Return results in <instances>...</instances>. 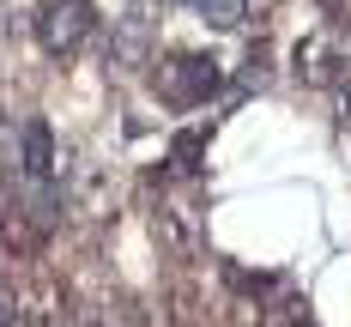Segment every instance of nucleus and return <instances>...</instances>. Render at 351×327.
Here are the masks:
<instances>
[{"label": "nucleus", "mask_w": 351, "mask_h": 327, "mask_svg": "<svg viewBox=\"0 0 351 327\" xmlns=\"http://www.w3.org/2000/svg\"><path fill=\"white\" fill-rule=\"evenodd\" d=\"M273 327H315V315H309V303H291V309H279Z\"/></svg>", "instance_id": "6"}, {"label": "nucleus", "mask_w": 351, "mask_h": 327, "mask_svg": "<svg viewBox=\"0 0 351 327\" xmlns=\"http://www.w3.org/2000/svg\"><path fill=\"white\" fill-rule=\"evenodd\" d=\"M91 36V0H43L36 6V43L49 55H73Z\"/></svg>", "instance_id": "2"}, {"label": "nucleus", "mask_w": 351, "mask_h": 327, "mask_svg": "<svg viewBox=\"0 0 351 327\" xmlns=\"http://www.w3.org/2000/svg\"><path fill=\"white\" fill-rule=\"evenodd\" d=\"M19 170H25L31 188H55V134H49L43 115H31L25 134H19Z\"/></svg>", "instance_id": "3"}, {"label": "nucleus", "mask_w": 351, "mask_h": 327, "mask_svg": "<svg viewBox=\"0 0 351 327\" xmlns=\"http://www.w3.org/2000/svg\"><path fill=\"white\" fill-rule=\"evenodd\" d=\"M218 85H224V67H218L212 55H170V61L158 67V91H164L176 109L206 104Z\"/></svg>", "instance_id": "1"}, {"label": "nucleus", "mask_w": 351, "mask_h": 327, "mask_svg": "<svg viewBox=\"0 0 351 327\" xmlns=\"http://www.w3.org/2000/svg\"><path fill=\"white\" fill-rule=\"evenodd\" d=\"M182 6H194L206 25H218V31H237L248 19V0H182Z\"/></svg>", "instance_id": "4"}, {"label": "nucleus", "mask_w": 351, "mask_h": 327, "mask_svg": "<svg viewBox=\"0 0 351 327\" xmlns=\"http://www.w3.org/2000/svg\"><path fill=\"white\" fill-rule=\"evenodd\" d=\"M346 115H351V85H346Z\"/></svg>", "instance_id": "7"}, {"label": "nucleus", "mask_w": 351, "mask_h": 327, "mask_svg": "<svg viewBox=\"0 0 351 327\" xmlns=\"http://www.w3.org/2000/svg\"><path fill=\"white\" fill-rule=\"evenodd\" d=\"M200 152H206V134L188 128V134H176V140H170V164H176V170H200Z\"/></svg>", "instance_id": "5"}]
</instances>
